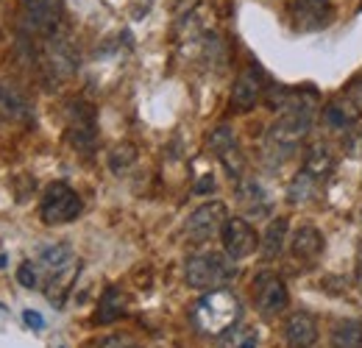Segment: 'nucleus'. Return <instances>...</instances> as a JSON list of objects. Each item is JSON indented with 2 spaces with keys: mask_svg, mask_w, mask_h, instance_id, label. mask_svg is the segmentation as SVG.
Wrapping results in <instances>:
<instances>
[{
  "mask_svg": "<svg viewBox=\"0 0 362 348\" xmlns=\"http://www.w3.org/2000/svg\"><path fill=\"white\" fill-rule=\"evenodd\" d=\"M240 320V301L231 290H209L192 306V323L201 335L223 337Z\"/></svg>",
  "mask_w": 362,
  "mask_h": 348,
  "instance_id": "f257e3e1",
  "label": "nucleus"
},
{
  "mask_svg": "<svg viewBox=\"0 0 362 348\" xmlns=\"http://www.w3.org/2000/svg\"><path fill=\"white\" fill-rule=\"evenodd\" d=\"M237 276V265L234 260H228L226 254L218 251H206V254H195L189 257L184 265V279L189 287L195 290H221L226 282H231Z\"/></svg>",
  "mask_w": 362,
  "mask_h": 348,
  "instance_id": "f03ea898",
  "label": "nucleus"
},
{
  "mask_svg": "<svg viewBox=\"0 0 362 348\" xmlns=\"http://www.w3.org/2000/svg\"><path fill=\"white\" fill-rule=\"evenodd\" d=\"M84 204H81V195L64 184V181H53L47 184L42 198H40V215L47 226H64V223H73V220L81 215Z\"/></svg>",
  "mask_w": 362,
  "mask_h": 348,
  "instance_id": "7ed1b4c3",
  "label": "nucleus"
},
{
  "mask_svg": "<svg viewBox=\"0 0 362 348\" xmlns=\"http://www.w3.org/2000/svg\"><path fill=\"white\" fill-rule=\"evenodd\" d=\"M40 62L45 67V76L53 79L56 84H62L64 79H70L78 67V53L73 42L62 34V31H53L50 37L42 40V50H40Z\"/></svg>",
  "mask_w": 362,
  "mask_h": 348,
  "instance_id": "20e7f679",
  "label": "nucleus"
},
{
  "mask_svg": "<svg viewBox=\"0 0 362 348\" xmlns=\"http://www.w3.org/2000/svg\"><path fill=\"white\" fill-rule=\"evenodd\" d=\"M254 304H257V312L262 318H276L287 309L290 293H287V284L279 273H273V270L257 273V279H254Z\"/></svg>",
  "mask_w": 362,
  "mask_h": 348,
  "instance_id": "39448f33",
  "label": "nucleus"
},
{
  "mask_svg": "<svg viewBox=\"0 0 362 348\" xmlns=\"http://www.w3.org/2000/svg\"><path fill=\"white\" fill-rule=\"evenodd\" d=\"M226 204L223 201H206L201 204L189 218H187V226H184V234L189 243H209L212 237H218L226 226Z\"/></svg>",
  "mask_w": 362,
  "mask_h": 348,
  "instance_id": "423d86ee",
  "label": "nucleus"
},
{
  "mask_svg": "<svg viewBox=\"0 0 362 348\" xmlns=\"http://www.w3.org/2000/svg\"><path fill=\"white\" fill-rule=\"evenodd\" d=\"M20 11H23V25L28 34L45 40L53 31H59L62 0H20Z\"/></svg>",
  "mask_w": 362,
  "mask_h": 348,
  "instance_id": "0eeeda50",
  "label": "nucleus"
},
{
  "mask_svg": "<svg viewBox=\"0 0 362 348\" xmlns=\"http://www.w3.org/2000/svg\"><path fill=\"white\" fill-rule=\"evenodd\" d=\"M95 139H98V129H95V109L84 100H76L70 106V115H67V142L81 151V153H90L95 148Z\"/></svg>",
  "mask_w": 362,
  "mask_h": 348,
  "instance_id": "6e6552de",
  "label": "nucleus"
},
{
  "mask_svg": "<svg viewBox=\"0 0 362 348\" xmlns=\"http://www.w3.org/2000/svg\"><path fill=\"white\" fill-rule=\"evenodd\" d=\"M221 240H223V251H226L228 260H245L251 257L257 248H259V237L254 231V226L245 218H228L223 231H221Z\"/></svg>",
  "mask_w": 362,
  "mask_h": 348,
  "instance_id": "1a4fd4ad",
  "label": "nucleus"
},
{
  "mask_svg": "<svg viewBox=\"0 0 362 348\" xmlns=\"http://www.w3.org/2000/svg\"><path fill=\"white\" fill-rule=\"evenodd\" d=\"M209 151L218 156V162L223 165V170L231 178H237V181L245 178V156L240 151V142H237L234 131L228 126H221V129H215L209 134Z\"/></svg>",
  "mask_w": 362,
  "mask_h": 348,
  "instance_id": "9d476101",
  "label": "nucleus"
},
{
  "mask_svg": "<svg viewBox=\"0 0 362 348\" xmlns=\"http://www.w3.org/2000/svg\"><path fill=\"white\" fill-rule=\"evenodd\" d=\"M265 89H268L265 73L257 64H248L237 76V81L231 87V106H234V112H251L259 103V98L265 95Z\"/></svg>",
  "mask_w": 362,
  "mask_h": 348,
  "instance_id": "9b49d317",
  "label": "nucleus"
},
{
  "mask_svg": "<svg viewBox=\"0 0 362 348\" xmlns=\"http://www.w3.org/2000/svg\"><path fill=\"white\" fill-rule=\"evenodd\" d=\"M290 20L296 31H320L332 23V3L329 0H293Z\"/></svg>",
  "mask_w": 362,
  "mask_h": 348,
  "instance_id": "f8f14e48",
  "label": "nucleus"
},
{
  "mask_svg": "<svg viewBox=\"0 0 362 348\" xmlns=\"http://www.w3.org/2000/svg\"><path fill=\"white\" fill-rule=\"evenodd\" d=\"M284 340L290 348H313L317 340V320L310 312H293L284 320Z\"/></svg>",
  "mask_w": 362,
  "mask_h": 348,
  "instance_id": "ddd939ff",
  "label": "nucleus"
},
{
  "mask_svg": "<svg viewBox=\"0 0 362 348\" xmlns=\"http://www.w3.org/2000/svg\"><path fill=\"white\" fill-rule=\"evenodd\" d=\"M337 168V156H334V151L326 145V142H313L310 148H307V153H304V173H310L315 181H326L332 170Z\"/></svg>",
  "mask_w": 362,
  "mask_h": 348,
  "instance_id": "4468645a",
  "label": "nucleus"
},
{
  "mask_svg": "<svg viewBox=\"0 0 362 348\" xmlns=\"http://www.w3.org/2000/svg\"><path fill=\"white\" fill-rule=\"evenodd\" d=\"M290 251L293 257L301 262H315L320 254H323V234L315 226H298L293 240H290Z\"/></svg>",
  "mask_w": 362,
  "mask_h": 348,
  "instance_id": "2eb2a0df",
  "label": "nucleus"
},
{
  "mask_svg": "<svg viewBox=\"0 0 362 348\" xmlns=\"http://www.w3.org/2000/svg\"><path fill=\"white\" fill-rule=\"evenodd\" d=\"M360 117L362 115L351 106V100H349L346 95L334 98V100L326 106V112H323V123L332 131H349L351 126H357Z\"/></svg>",
  "mask_w": 362,
  "mask_h": 348,
  "instance_id": "dca6fc26",
  "label": "nucleus"
},
{
  "mask_svg": "<svg viewBox=\"0 0 362 348\" xmlns=\"http://www.w3.org/2000/svg\"><path fill=\"white\" fill-rule=\"evenodd\" d=\"M78 267H81V262L76 260L73 265H67L64 270H56V273L47 276L45 296L56 306H62L64 301H67V293L73 290V282H76V276H78Z\"/></svg>",
  "mask_w": 362,
  "mask_h": 348,
  "instance_id": "f3484780",
  "label": "nucleus"
},
{
  "mask_svg": "<svg viewBox=\"0 0 362 348\" xmlns=\"http://www.w3.org/2000/svg\"><path fill=\"white\" fill-rule=\"evenodd\" d=\"M237 192H240V201H243V207H245L248 212H268V209H271V198L265 195V190H262L259 181H254V178H240Z\"/></svg>",
  "mask_w": 362,
  "mask_h": 348,
  "instance_id": "a211bd4d",
  "label": "nucleus"
},
{
  "mask_svg": "<svg viewBox=\"0 0 362 348\" xmlns=\"http://www.w3.org/2000/svg\"><path fill=\"white\" fill-rule=\"evenodd\" d=\"M332 348H362V323L360 320H340L332 326Z\"/></svg>",
  "mask_w": 362,
  "mask_h": 348,
  "instance_id": "6ab92c4d",
  "label": "nucleus"
},
{
  "mask_svg": "<svg viewBox=\"0 0 362 348\" xmlns=\"http://www.w3.org/2000/svg\"><path fill=\"white\" fill-rule=\"evenodd\" d=\"M126 312V296L120 293V287H106V293H103V298H100V304H98V320L100 323H112V320H117L120 315Z\"/></svg>",
  "mask_w": 362,
  "mask_h": 348,
  "instance_id": "aec40b11",
  "label": "nucleus"
},
{
  "mask_svg": "<svg viewBox=\"0 0 362 348\" xmlns=\"http://www.w3.org/2000/svg\"><path fill=\"white\" fill-rule=\"evenodd\" d=\"M0 117L3 120H28L31 109L25 98H20L14 89H0Z\"/></svg>",
  "mask_w": 362,
  "mask_h": 348,
  "instance_id": "412c9836",
  "label": "nucleus"
},
{
  "mask_svg": "<svg viewBox=\"0 0 362 348\" xmlns=\"http://www.w3.org/2000/svg\"><path fill=\"white\" fill-rule=\"evenodd\" d=\"M317 187H320V181H315L310 173H304V170H298L296 178L290 181V190H287V198H290V204H310L313 198H315Z\"/></svg>",
  "mask_w": 362,
  "mask_h": 348,
  "instance_id": "4be33fe9",
  "label": "nucleus"
},
{
  "mask_svg": "<svg viewBox=\"0 0 362 348\" xmlns=\"http://www.w3.org/2000/svg\"><path fill=\"white\" fill-rule=\"evenodd\" d=\"M223 348H259V332L254 326H231L223 335Z\"/></svg>",
  "mask_w": 362,
  "mask_h": 348,
  "instance_id": "5701e85b",
  "label": "nucleus"
},
{
  "mask_svg": "<svg viewBox=\"0 0 362 348\" xmlns=\"http://www.w3.org/2000/svg\"><path fill=\"white\" fill-rule=\"evenodd\" d=\"M284 237H287V220L276 218L271 226H268L265 237H262V251H265V257H279V254H281Z\"/></svg>",
  "mask_w": 362,
  "mask_h": 348,
  "instance_id": "b1692460",
  "label": "nucleus"
},
{
  "mask_svg": "<svg viewBox=\"0 0 362 348\" xmlns=\"http://www.w3.org/2000/svg\"><path fill=\"white\" fill-rule=\"evenodd\" d=\"M136 159V151H134V145H117L112 153H109V168L112 170H126L132 162Z\"/></svg>",
  "mask_w": 362,
  "mask_h": 348,
  "instance_id": "393cba45",
  "label": "nucleus"
},
{
  "mask_svg": "<svg viewBox=\"0 0 362 348\" xmlns=\"http://www.w3.org/2000/svg\"><path fill=\"white\" fill-rule=\"evenodd\" d=\"M17 279H20L23 287H37L40 284V267H37V262H23L20 270H17Z\"/></svg>",
  "mask_w": 362,
  "mask_h": 348,
  "instance_id": "a878e982",
  "label": "nucleus"
},
{
  "mask_svg": "<svg viewBox=\"0 0 362 348\" xmlns=\"http://www.w3.org/2000/svg\"><path fill=\"white\" fill-rule=\"evenodd\" d=\"M98 348H142V346H136L129 335H106L98 343Z\"/></svg>",
  "mask_w": 362,
  "mask_h": 348,
  "instance_id": "bb28decb",
  "label": "nucleus"
},
{
  "mask_svg": "<svg viewBox=\"0 0 362 348\" xmlns=\"http://www.w3.org/2000/svg\"><path fill=\"white\" fill-rule=\"evenodd\" d=\"M343 95L351 100V106H354V109H357V112L362 115V76H360V79H354V84L346 89Z\"/></svg>",
  "mask_w": 362,
  "mask_h": 348,
  "instance_id": "cd10ccee",
  "label": "nucleus"
},
{
  "mask_svg": "<svg viewBox=\"0 0 362 348\" xmlns=\"http://www.w3.org/2000/svg\"><path fill=\"white\" fill-rule=\"evenodd\" d=\"M23 318H25V323H28L31 329H42V326H45L42 315H40V312H34V309H25V312H23Z\"/></svg>",
  "mask_w": 362,
  "mask_h": 348,
  "instance_id": "c85d7f7f",
  "label": "nucleus"
},
{
  "mask_svg": "<svg viewBox=\"0 0 362 348\" xmlns=\"http://www.w3.org/2000/svg\"><path fill=\"white\" fill-rule=\"evenodd\" d=\"M357 287H360V293H362V254H360V260H357Z\"/></svg>",
  "mask_w": 362,
  "mask_h": 348,
  "instance_id": "c756f323",
  "label": "nucleus"
},
{
  "mask_svg": "<svg viewBox=\"0 0 362 348\" xmlns=\"http://www.w3.org/2000/svg\"><path fill=\"white\" fill-rule=\"evenodd\" d=\"M351 142H354V148H360V151H362V129L357 131L354 137H351Z\"/></svg>",
  "mask_w": 362,
  "mask_h": 348,
  "instance_id": "7c9ffc66",
  "label": "nucleus"
}]
</instances>
